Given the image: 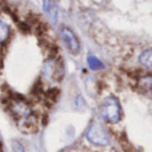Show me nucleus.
I'll return each instance as SVG.
<instances>
[{"label": "nucleus", "instance_id": "f257e3e1", "mask_svg": "<svg viewBox=\"0 0 152 152\" xmlns=\"http://www.w3.org/2000/svg\"><path fill=\"white\" fill-rule=\"evenodd\" d=\"M102 115L110 123H118L121 119V107L119 103L118 97L115 96H108L104 99L102 104Z\"/></svg>", "mask_w": 152, "mask_h": 152}, {"label": "nucleus", "instance_id": "f03ea898", "mask_svg": "<svg viewBox=\"0 0 152 152\" xmlns=\"http://www.w3.org/2000/svg\"><path fill=\"white\" fill-rule=\"evenodd\" d=\"M87 139L95 145H105L108 143V135L99 123H92L87 131Z\"/></svg>", "mask_w": 152, "mask_h": 152}, {"label": "nucleus", "instance_id": "7ed1b4c3", "mask_svg": "<svg viewBox=\"0 0 152 152\" xmlns=\"http://www.w3.org/2000/svg\"><path fill=\"white\" fill-rule=\"evenodd\" d=\"M43 75L50 80H60V77L63 76V67L61 63L58 61L56 59H50L45 61L44 68H43Z\"/></svg>", "mask_w": 152, "mask_h": 152}, {"label": "nucleus", "instance_id": "20e7f679", "mask_svg": "<svg viewBox=\"0 0 152 152\" xmlns=\"http://www.w3.org/2000/svg\"><path fill=\"white\" fill-rule=\"evenodd\" d=\"M60 35H61V39H63L67 50L71 53H74V55L77 53L79 50H80V43H79V39L76 37V35L74 32L69 28H67V27H63L60 31Z\"/></svg>", "mask_w": 152, "mask_h": 152}, {"label": "nucleus", "instance_id": "39448f33", "mask_svg": "<svg viewBox=\"0 0 152 152\" xmlns=\"http://www.w3.org/2000/svg\"><path fill=\"white\" fill-rule=\"evenodd\" d=\"M139 88L152 97V76H143L139 80Z\"/></svg>", "mask_w": 152, "mask_h": 152}, {"label": "nucleus", "instance_id": "423d86ee", "mask_svg": "<svg viewBox=\"0 0 152 152\" xmlns=\"http://www.w3.org/2000/svg\"><path fill=\"white\" fill-rule=\"evenodd\" d=\"M139 60L145 68H148L150 71H152V48H148L144 52L140 53Z\"/></svg>", "mask_w": 152, "mask_h": 152}, {"label": "nucleus", "instance_id": "0eeeda50", "mask_svg": "<svg viewBox=\"0 0 152 152\" xmlns=\"http://www.w3.org/2000/svg\"><path fill=\"white\" fill-rule=\"evenodd\" d=\"M43 4L45 5L44 10L51 18L53 19V21H56V11H58V7L55 5V3H50V1H44Z\"/></svg>", "mask_w": 152, "mask_h": 152}, {"label": "nucleus", "instance_id": "6e6552de", "mask_svg": "<svg viewBox=\"0 0 152 152\" xmlns=\"http://www.w3.org/2000/svg\"><path fill=\"white\" fill-rule=\"evenodd\" d=\"M8 36H10V27L4 21L0 20V43L5 42L8 39Z\"/></svg>", "mask_w": 152, "mask_h": 152}, {"label": "nucleus", "instance_id": "1a4fd4ad", "mask_svg": "<svg viewBox=\"0 0 152 152\" xmlns=\"http://www.w3.org/2000/svg\"><path fill=\"white\" fill-rule=\"evenodd\" d=\"M88 64L92 69H97V68H103V64L97 60L95 56H89L88 58Z\"/></svg>", "mask_w": 152, "mask_h": 152}]
</instances>
